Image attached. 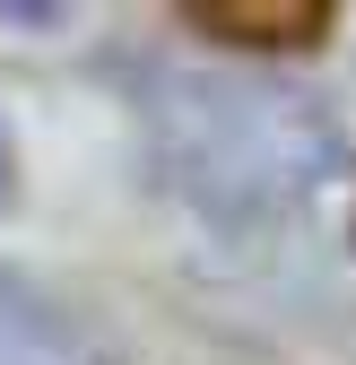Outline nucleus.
<instances>
[{"mask_svg":"<svg viewBox=\"0 0 356 365\" xmlns=\"http://www.w3.org/2000/svg\"><path fill=\"white\" fill-rule=\"evenodd\" d=\"M0 365H113V356L61 296L0 269Z\"/></svg>","mask_w":356,"mask_h":365,"instance_id":"nucleus-1","label":"nucleus"},{"mask_svg":"<svg viewBox=\"0 0 356 365\" xmlns=\"http://www.w3.org/2000/svg\"><path fill=\"white\" fill-rule=\"evenodd\" d=\"M192 26L226 35V43H313L330 35V9H313V0H295V9H235V0H192L183 9Z\"/></svg>","mask_w":356,"mask_h":365,"instance_id":"nucleus-2","label":"nucleus"}]
</instances>
